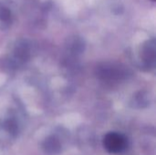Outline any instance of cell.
Listing matches in <instances>:
<instances>
[{
  "instance_id": "7a4b0ae2",
  "label": "cell",
  "mask_w": 156,
  "mask_h": 155,
  "mask_svg": "<svg viewBox=\"0 0 156 155\" xmlns=\"http://www.w3.org/2000/svg\"><path fill=\"white\" fill-rule=\"evenodd\" d=\"M142 56L144 61L147 66H151L154 64L155 59V41L154 39L148 40L144 43L142 48Z\"/></svg>"
},
{
  "instance_id": "5b68a950",
  "label": "cell",
  "mask_w": 156,
  "mask_h": 155,
  "mask_svg": "<svg viewBox=\"0 0 156 155\" xmlns=\"http://www.w3.org/2000/svg\"><path fill=\"white\" fill-rule=\"evenodd\" d=\"M153 1H155V0H153Z\"/></svg>"
},
{
  "instance_id": "3957f363",
  "label": "cell",
  "mask_w": 156,
  "mask_h": 155,
  "mask_svg": "<svg viewBox=\"0 0 156 155\" xmlns=\"http://www.w3.org/2000/svg\"><path fill=\"white\" fill-rule=\"evenodd\" d=\"M13 20L11 10L5 5L0 3V26L2 27H7L11 25Z\"/></svg>"
},
{
  "instance_id": "277c9868",
  "label": "cell",
  "mask_w": 156,
  "mask_h": 155,
  "mask_svg": "<svg viewBox=\"0 0 156 155\" xmlns=\"http://www.w3.org/2000/svg\"><path fill=\"white\" fill-rule=\"evenodd\" d=\"M45 147L48 152L49 153H56L59 149V143L55 140V139H48L46 141Z\"/></svg>"
},
{
  "instance_id": "6da1fadb",
  "label": "cell",
  "mask_w": 156,
  "mask_h": 155,
  "mask_svg": "<svg viewBox=\"0 0 156 155\" xmlns=\"http://www.w3.org/2000/svg\"><path fill=\"white\" fill-rule=\"evenodd\" d=\"M104 148L111 153H120L127 147L126 138L117 132H110L103 139Z\"/></svg>"
}]
</instances>
